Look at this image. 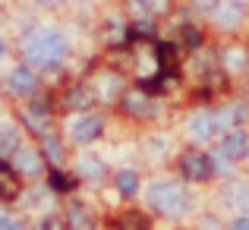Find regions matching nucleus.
I'll use <instances>...</instances> for the list:
<instances>
[{"label":"nucleus","mask_w":249,"mask_h":230,"mask_svg":"<svg viewBox=\"0 0 249 230\" xmlns=\"http://www.w3.org/2000/svg\"><path fill=\"white\" fill-rule=\"evenodd\" d=\"M38 230H63V224L57 218H44L41 224H38Z\"/></svg>","instance_id":"5701e85b"},{"label":"nucleus","mask_w":249,"mask_h":230,"mask_svg":"<svg viewBox=\"0 0 249 230\" xmlns=\"http://www.w3.org/2000/svg\"><path fill=\"white\" fill-rule=\"evenodd\" d=\"M89 104H91V95L82 88V85H76L73 91H67V107L70 110H85Z\"/></svg>","instance_id":"4468645a"},{"label":"nucleus","mask_w":249,"mask_h":230,"mask_svg":"<svg viewBox=\"0 0 249 230\" xmlns=\"http://www.w3.org/2000/svg\"><path fill=\"white\" fill-rule=\"evenodd\" d=\"M16 148H19V129L3 126V129H0V158L16 155Z\"/></svg>","instance_id":"9b49d317"},{"label":"nucleus","mask_w":249,"mask_h":230,"mask_svg":"<svg viewBox=\"0 0 249 230\" xmlns=\"http://www.w3.org/2000/svg\"><path fill=\"white\" fill-rule=\"evenodd\" d=\"M19 193V183L16 177L6 170V164H0V199H13V195Z\"/></svg>","instance_id":"ddd939ff"},{"label":"nucleus","mask_w":249,"mask_h":230,"mask_svg":"<svg viewBox=\"0 0 249 230\" xmlns=\"http://www.w3.org/2000/svg\"><path fill=\"white\" fill-rule=\"evenodd\" d=\"M3 57H6V41L0 38V60H3Z\"/></svg>","instance_id":"a878e982"},{"label":"nucleus","mask_w":249,"mask_h":230,"mask_svg":"<svg viewBox=\"0 0 249 230\" xmlns=\"http://www.w3.org/2000/svg\"><path fill=\"white\" fill-rule=\"evenodd\" d=\"M145 3H152V10H164V0H145Z\"/></svg>","instance_id":"393cba45"},{"label":"nucleus","mask_w":249,"mask_h":230,"mask_svg":"<svg viewBox=\"0 0 249 230\" xmlns=\"http://www.w3.org/2000/svg\"><path fill=\"white\" fill-rule=\"evenodd\" d=\"M249 152V136L240 133V129H231V133L221 139V155L227 158V161H240V158H246Z\"/></svg>","instance_id":"20e7f679"},{"label":"nucleus","mask_w":249,"mask_h":230,"mask_svg":"<svg viewBox=\"0 0 249 230\" xmlns=\"http://www.w3.org/2000/svg\"><path fill=\"white\" fill-rule=\"evenodd\" d=\"M0 230H22L16 218H6V214H0Z\"/></svg>","instance_id":"4be33fe9"},{"label":"nucleus","mask_w":249,"mask_h":230,"mask_svg":"<svg viewBox=\"0 0 249 230\" xmlns=\"http://www.w3.org/2000/svg\"><path fill=\"white\" fill-rule=\"evenodd\" d=\"M183 177H186V180H196V183L208 180V177H212V161L199 152L183 155Z\"/></svg>","instance_id":"7ed1b4c3"},{"label":"nucleus","mask_w":249,"mask_h":230,"mask_svg":"<svg viewBox=\"0 0 249 230\" xmlns=\"http://www.w3.org/2000/svg\"><path fill=\"white\" fill-rule=\"evenodd\" d=\"M79 174L89 177V180H101L107 170H104V164L98 161V158H82V161H79Z\"/></svg>","instance_id":"dca6fc26"},{"label":"nucleus","mask_w":249,"mask_h":230,"mask_svg":"<svg viewBox=\"0 0 249 230\" xmlns=\"http://www.w3.org/2000/svg\"><path fill=\"white\" fill-rule=\"evenodd\" d=\"M16 167L22 170V174H38L41 161H38V155L29 152V148H16Z\"/></svg>","instance_id":"f8f14e48"},{"label":"nucleus","mask_w":249,"mask_h":230,"mask_svg":"<svg viewBox=\"0 0 249 230\" xmlns=\"http://www.w3.org/2000/svg\"><path fill=\"white\" fill-rule=\"evenodd\" d=\"M183 41L189 44V48H196V44L202 41V35H199V29H193V25H186V29H183Z\"/></svg>","instance_id":"412c9836"},{"label":"nucleus","mask_w":249,"mask_h":230,"mask_svg":"<svg viewBox=\"0 0 249 230\" xmlns=\"http://www.w3.org/2000/svg\"><path fill=\"white\" fill-rule=\"evenodd\" d=\"M212 133H214V117L212 114H196L189 120V136L193 139H208Z\"/></svg>","instance_id":"6e6552de"},{"label":"nucleus","mask_w":249,"mask_h":230,"mask_svg":"<svg viewBox=\"0 0 249 230\" xmlns=\"http://www.w3.org/2000/svg\"><path fill=\"white\" fill-rule=\"evenodd\" d=\"M231 230H249V218H237L231 224Z\"/></svg>","instance_id":"b1692460"},{"label":"nucleus","mask_w":249,"mask_h":230,"mask_svg":"<svg viewBox=\"0 0 249 230\" xmlns=\"http://www.w3.org/2000/svg\"><path fill=\"white\" fill-rule=\"evenodd\" d=\"M120 230H148V224H145L142 214L129 212V214H123V218H120Z\"/></svg>","instance_id":"a211bd4d"},{"label":"nucleus","mask_w":249,"mask_h":230,"mask_svg":"<svg viewBox=\"0 0 249 230\" xmlns=\"http://www.w3.org/2000/svg\"><path fill=\"white\" fill-rule=\"evenodd\" d=\"M6 88H10L13 95H35V88H38L35 73H32L29 67H16L6 76Z\"/></svg>","instance_id":"39448f33"},{"label":"nucleus","mask_w":249,"mask_h":230,"mask_svg":"<svg viewBox=\"0 0 249 230\" xmlns=\"http://www.w3.org/2000/svg\"><path fill=\"white\" fill-rule=\"evenodd\" d=\"M70 54V41L63 38V32L57 29H38L32 35L22 38V60L29 67H57L63 57Z\"/></svg>","instance_id":"f257e3e1"},{"label":"nucleus","mask_w":249,"mask_h":230,"mask_svg":"<svg viewBox=\"0 0 249 230\" xmlns=\"http://www.w3.org/2000/svg\"><path fill=\"white\" fill-rule=\"evenodd\" d=\"M240 16H243V6H240L237 0H224V3L214 6V22L227 25V29H233V25L240 22Z\"/></svg>","instance_id":"0eeeda50"},{"label":"nucleus","mask_w":249,"mask_h":230,"mask_svg":"<svg viewBox=\"0 0 249 230\" xmlns=\"http://www.w3.org/2000/svg\"><path fill=\"white\" fill-rule=\"evenodd\" d=\"M89 212H85V205H70V227L73 230H85L89 227Z\"/></svg>","instance_id":"f3484780"},{"label":"nucleus","mask_w":249,"mask_h":230,"mask_svg":"<svg viewBox=\"0 0 249 230\" xmlns=\"http://www.w3.org/2000/svg\"><path fill=\"white\" fill-rule=\"evenodd\" d=\"M35 3H41V6H51V3H57V0H35Z\"/></svg>","instance_id":"bb28decb"},{"label":"nucleus","mask_w":249,"mask_h":230,"mask_svg":"<svg viewBox=\"0 0 249 230\" xmlns=\"http://www.w3.org/2000/svg\"><path fill=\"white\" fill-rule=\"evenodd\" d=\"M123 107H126V114H133V117H142V114H145V107H148L145 88H139V91H129V95L123 98Z\"/></svg>","instance_id":"9d476101"},{"label":"nucleus","mask_w":249,"mask_h":230,"mask_svg":"<svg viewBox=\"0 0 249 230\" xmlns=\"http://www.w3.org/2000/svg\"><path fill=\"white\" fill-rule=\"evenodd\" d=\"M117 183V193L120 195H136L139 193V177H136V170H120V174L114 177Z\"/></svg>","instance_id":"1a4fd4ad"},{"label":"nucleus","mask_w":249,"mask_h":230,"mask_svg":"<svg viewBox=\"0 0 249 230\" xmlns=\"http://www.w3.org/2000/svg\"><path fill=\"white\" fill-rule=\"evenodd\" d=\"M145 199H148L152 208H158V212H164V214H180L183 208H186V195L167 180L152 183V186L145 189Z\"/></svg>","instance_id":"f03ea898"},{"label":"nucleus","mask_w":249,"mask_h":230,"mask_svg":"<svg viewBox=\"0 0 249 230\" xmlns=\"http://www.w3.org/2000/svg\"><path fill=\"white\" fill-rule=\"evenodd\" d=\"M70 133H73V139L76 142H95L98 136H101V120L98 117H79V120L70 126Z\"/></svg>","instance_id":"423d86ee"},{"label":"nucleus","mask_w":249,"mask_h":230,"mask_svg":"<svg viewBox=\"0 0 249 230\" xmlns=\"http://www.w3.org/2000/svg\"><path fill=\"white\" fill-rule=\"evenodd\" d=\"M41 148H44V158H48V161L60 164V158H63V145H60V142H57L51 133H41Z\"/></svg>","instance_id":"2eb2a0df"},{"label":"nucleus","mask_w":249,"mask_h":230,"mask_svg":"<svg viewBox=\"0 0 249 230\" xmlns=\"http://www.w3.org/2000/svg\"><path fill=\"white\" fill-rule=\"evenodd\" d=\"M224 63H227V70H240L243 67V51L240 48H227L224 51Z\"/></svg>","instance_id":"aec40b11"},{"label":"nucleus","mask_w":249,"mask_h":230,"mask_svg":"<svg viewBox=\"0 0 249 230\" xmlns=\"http://www.w3.org/2000/svg\"><path fill=\"white\" fill-rule=\"evenodd\" d=\"M73 186H76V183L70 180L67 174H60V170H54V174H51V189H57V193H70Z\"/></svg>","instance_id":"6ab92c4d"}]
</instances>
